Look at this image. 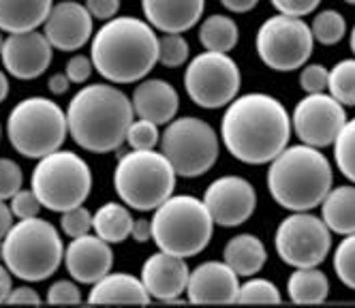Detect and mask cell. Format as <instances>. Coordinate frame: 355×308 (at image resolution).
Segmentation results:
<instances>
[{"instance_id": "obj_1", "label": "cell", "mask_w": 355, "mask_h": 308, "mask_svg": "<svg viewBox=\"0 0 355 308\" xmlns=\"http://www.w3.org/2000/svg\"><path fill=\"white\" fill-rule=\"evenodd\" d=\"M291 137V118L281 101L248 92L227 105L220 120V139L234 159L263 165L281 154Z\"/></svg>"}, {"instance_id": "obj_2", "label": "cell", "mask_w": 355, "mask_h": 308, "mask_svg": "<svg viewBox=\"0 0 355 308\" xmlns=\"http://www.w3.org/2000/svg\"><path fill=\"white\" fill-rule=\"evenodd\" d=\"M90 60L110 84H137L159 62V35L133 15H116L92 35Z\"/></svg>"}, {"instance_id": "obj_3", "label": "cell", "mask_w": 355, "mask_h": 308, "mask_svg": "<svg viewBox=\"0 0 355 308\" xmlns=\"http://www.w3.org/2000/svg\"><path fill=\"white\" fill-rule=\"evenodd\" d=\"M135 120L133 103L120 88L90 84L75 92L67 108L69 133L80 148L107 154L126 142V131Z\"/></svg>"}, {"instance_id": "obj_4", "label": "cell", "mask_w": 355, "mask_h": 308, "mask_svg": "<svg viewBox=\"0 0 355 308\" xmlns=\"http://www.w3.org/2000/svg\"><path fill=\"white\" fill-rule=\"evenodd\" d=\"M332 185V163L315 146H287L276 159L270 161L268 191L272 199L285 210H315L317 205H321Z\"/></svg>"}, {"instance_id": "obj_5", "label": "cell", "mask_w": 355, "mask_h": 308, "mask_svg": "<svg viewBox=\"0 0 355 308\" xmlns=\"http://www.w3.org/2000/svg\"><path fill=\"white\" fill-rule=\"evenodd\" d=\"M64 262V244L54 223L19 219L3 238V264L15 278L41 282L58 272Z\"/></svg>"}, {"instance_id": "obj_6", "label": "cell", "mask_w": 355, "mask_h": 308, "mask_svg": "<svg viewBox=\"0 0 355 308\" xmlns=\"http://www.w3.org/2000/svg\"><path fill=\"white\" fill-rule=\"evenodd\" d=\"M214 219L204 199L193 195L167 197L152 216V242L175 257H195L214 234Z\"/></svg>"}, {"instance_id": "obj_7", "label": "cell", "mask_w": 355, "mask_h": 308, "mask_svg": "<svg viewBox=\"0 0 355 308\" xmlns=\"http://www.w3.org/2000/svg\"><path fill=\"white\" fill-rule=\"evenodd\" d=\"M175 169L163 152L131 150L120 154L114 171V189L122 203L139 212H155L173 195Z\"/></svg>"}, {"instance_id": "obj_8", "label": "cell", "mask_w": 355, "mask_h": 308, "mask_svg": "<svg viewBox=\"0 0 355 308\" xmlns=\"http://www.w3.org/2000/svg\"><path fill=\"white\" fill-rule=\"evenodd\" d=\"M69 133L67 112L45 96L19 101L7 118V135L15 152L26 159H43L58 150Z\"/></svg>"}, {"instance_id": "obj_9", "label": "cell", "mask_w": 355, "mask_h": 308, "mask_svg": "<svg viewBox=\"0 0 355 308\" xmlns=\"http://www.w3.org/2000/svg\"><path fill=\"white\" fill-rule=\"evenodd\" d=\"M31 189L37 193L43 208L64 212L75 205H84L92 191V171L88 163L71 150H54L39 159Z\"/></svg>"}, {"instance_id": "obj_10", "label": "cell", "mask_w": 355, "mask_h": 308, "mask_svg": "<svg viewBox=\"0 0 355 308\" xmlns=\"http://www.w3.org/2000/svg\"><path fill=\"white\" fill-rule=\"evenodd\" d=\"M161 152L180 178H199L208 173L220 152L218 135L201 118H173L161 135Z\"/></svg>"}, {"instance_id": "obj_11", "label": "cell", "mask_w": 355, "mask_h": 308, "mask_svg": "<svg viewBox=\"0 0 355 308\" xmlns=\"http://www.w3.org/2000/svg\"><path fill=\"white\" fill-rule=\"evenodd\" d=\"M255 47L257 56L268 69L289 73L309 62L315 47V37L311 26L302 17L278 13L259 26Z\"/></svg>"}, {"instance_id": "obj_12", "label": "cell", "mask_w": 355, "mask_h": 308, "mask_svg": "<svg viewBox=\"0 0 355 308\" xmlns=\"http://www.w3.org/2000/svg\"><path fill=\"white\" fill-rule=\"evenodd\" d=\"M240 69L230 54L201 51L189 60L184 71V88L195 105L204 110L227 108L240 92Z\"/></svg>"}, {"instance_id": "obj_13", "label": "cell", "mask_w": 355, "mask_h": 308, "mask_svg": "<svg viewBox=\"0 0 355 308\" xmlns=\"http://www.w3.org/2000/svg\"><path fill=\"white\" fill-rule=\"evenodd\" d=\"M274 248L291 268H317L332 248V231L311 210L293 212L278 225Z\"/></svg>"}, {"instance_id": "obj_14", "label": "cell", "mask_w": 355, "mask_h": 308, "mask_svg": "<svg viewBox=\"0 0 355 308\" xmlns=\"http://www.w3.org/2000/svg\"><path fill=\"white\" fill-rule=\"evenodd\" d=\"M345 122V105H340L332 94L325 92L306 94L295 105L291 116V128L300 137V142L315 146L319 150L336 142Z\"/></svg>"}, {"instance_id": "obj_15", "label": "cell", "mask_w": 355, "mask_h": 308, "mask_svg": "<svg viewBox=\"0 0 355 308\" xmlns=\"http://www.w3.org/2000/svg\"><path fill=\"white\" fill-rule=\"evenodd\" d=\"M204 203L220 227H240L257 208V193L242 176H223L204 193Z\"/></svg>"}, {"instance_id": "obj_16", "label": "cell", "mask_w": 355, "mask_h": 308, "mask_svg": "<svg viewBox=\"0 0 355 308\" xmlns=\"http://www.w3.org/2000/svg\"><path fill=\"white\" fill-rule=\"evenodd\" d=\"M54 47L39 31L13 33L5 37L0 58L9 75L17 80H37L52 65Z\"/></svg>"}, {"instance_id": "obj_17", "label": "cell", "mask_w": 355, "mask_h": 308, "mask_svg": "<svg viewBox=\"0 0 355 308\" xmlns=\"http://www.w3.org/2000/svg\"><path fill=\"white\" fill-rule=\"evenodd\" d=\"M92 19L94 17L86 5L64 0L49 11L47 19L43 22V35L58 51H78L92 39Z\"/></svg>"}, {"instance_id": "obj_18", "label": "cell", "mask_w": 355, "mask_h": 308, "mask_svg": "<svg viewBox=\"0 0 355 308\" xmlns=\"http://www.w3.org/2000/svg\"><path fill=\"white\" fill-rule=\"evenodd\" d=\"M64 266L71 278L82 285H94L105 274L112 272L114 250L112 244L98 238L96 234H86L73 238L64 248Z\"/></svg>"}, {"instance_id": "obj_19", "label": "cell", "mask_w": 355, "mask_h": 308, "mask_svg": "<svg viewBox=\"0 0 355 308\" xmlns=\"http://www.w3.org/2000/svg\"><path fill=\"white\" fill-rule=\"evenodd\" d=\"M189 266L184 257H175L165 250L150 255L141 266V280L152 300L159 302H180V296L187 293Z\"/></svg>"}, {"instance_id": "obj_20", "label": "cell", "mask_w": 355, "mask_h": 308, "mask_svg": "<svg viewBox=\"0 0 355 308\" xmlns=\"http://www.w3.org/2000/svg\"><path fill=\"white\" fill-rule=\"evenodd\" d=\"M240 276L225 262H206L191 270L187 300L193 304H232L238 300Z\"/></svg>"}, {"instance_id": "obj_21", "label": "cell", "mask_w": 355, "mask_h": 308, "mask_svg": "<svg viewBox=\"0 0 355 308\" xmlns=\"http://www.w3.org/2000/svg\"><path fill=\"white\" fill-rule=\"evenodd\" d=\"M141 9L155 31L184 35L204 15L206 0H141Z\"/></svg>"}, {"instance_id": "obj_22", "label": "cell", "mask_w": 355, "mask_h": 308, "mask_svg": "<svg viewBox=\"0 0 355 308\" xmlns=\"http://www.w3.org/2000/svg\"><path fill=\"white\" fill-rule=\"evenodd\" d=\"M133 112L137 118L155 124H169L180 110V94L165 80H141L137 82L133 96Z\"/></svg>"}, {"instance_id": "obj_23", "label": "cell", "mask_w": 355, "mask_h": 308, "mask_svg": "<svg viewBox=\"0 0 355 308\" xmlns=\"http://www.w3.org/2000/svg\"><path fill=\"white\" fill-rule=\"evenodd\" d=\"M150 300L144 280L126 272L105 274L88 293L90 304H148Z\"/></svg>"}, {"instance_id": "obj_24", "label": "cell", "mask_w": 355, "mask_h": 308, "mask_svg": "<svg viewBox=\"0 0 355 308\" xmlns=\"http://www.w3.org/2000/svg\"><path fill=\"white\" fill-rule=\"evenodd\" d=\"M52 7L54 0H0V31L7 35L37 31Z\"/></svg>"}, {"instance_id": "obj_25", "label": "cell", "mask_w": 355, "mask_h": 308, "mask_svg": "<svg viewBox=\"0 0 355 308\" xmlns=\"http://www.w3.org/2000/svg\"><path fill=\"white\" fill-rule=\"evenodd\" d=\"M223 262L238 276H255L268 262V250L263 242L252 234H240L232 238L223 248Z\"/></svg>"}, {"instance_id": "obj_26", "label": "cell", "mask_w": 355, "mask_h": 308, "mask_svg": "<svg viewBox=\"0 0 355 308\" xmlns=\"http://www.w3.org/2000/svg\"><path fill=\"white\" fill-rule=\"evenodd\" d=\"M321 219L332 234H355V187L329 189L321 201Z\"/></svg>"}, {"instance_id": "obj_27", "label": "cell", "mask_w": 355, "mask_h": 308, "mask_svg": "<svg viewBox=\"0 0 355 308\" xmlns=\"http://www.w3.org/2000/svg\"><path fill=\"white\" fill-rule=\"evenodd\" d=\"M133 216L126 208V203H103L92 214V231L110 244H120L126 238H131Z\"/></svg>"}, {"instance_id": "obj_28", "label": "cell", "mask_w": 355, "mask_h": 308, "mask_svg": "<svg viewBox=\"0 0 355 308\" xmlns=\"http://www.w3.org/2000/svg\"><path fill=\"white\" fill-rule=\"evenodd\" d=\"M287 293L295 304H321L329 296V280L317 268H295L287 280Z\"/></svg>"}, {"instance_id": "obj_29", "label": "cell", "mask_w": 355, "mask_h": 308, "mask_svg": "<svg viewBox=\"0 0 355 308\" xmlns=\"http://www.w3.org/2000/svg\"><path fill=\"white\" fill-rule=\"evenodd\" d=\"M238 24L227 15H210L199 26V43L208 51H232L238 45Z\"/></svg>"}, {"instance_id": "obj_30", "label": "cell", "mask_w": 355, "mask_h": 308, "mask_svg": "<svg viewBox=\"0 0 355 308\" xmlns=\"http://www.w3.org/2000/svg\"><path fill=\"white\" fill-rule=\"evenodd\" d=\"M327 92L332 94L340 105L355 108V58L340 60L329 69Z\"/></svg>"}, {"instance_id": "obj_31", "label": "cell", "mask_w": 355, "mask_h": 308, "mask_svg": "<svg viewBox=\"0 0 355 308\" xmlns=\"http://www.w3.org/2000/svg\"><path fill=\"white\" fill-rule=\"evenodd\" d=\"M311 31H313V37L317 43L336 45L347 35V19L343 17V13L334 11V9H327V11H321L315 15Z\"/></svg>"}, {"instance_id": "obj_32", "label": "cell", "mask_w": 355, "mask_h": 308, "mask_svg": "<svg viewBox=\"0 0 355 308\" xmlns=\"http://www.w3.org/2000/svg\"><path fill=\"white\" fill-rule=\"evenodd\" d=\"M334 161L340 173L355 185V118L345 122L334 142Z\"/></svg>"}, {"instance_id": "obj_33", "label": "cell", "mask_w": 355, "mask_h": 308, "mask_svg": "<svg viewBox=\"0 0 355 308\" xmlns=\"http://www.w3.org/2000/svg\"><path fill=\"white\" fill-rule=\"evenodd\" d=\"M189 41L178 33H163L159 37V62L165 69H178L189 60Z\"/></svg>"}, {"instance_id": "obj_34", "label": "cell", "mask_w": 355, "mask_h": 308, "mask_svg": "<svg viewBox=\"0 0 355 308\" xmlns=\"http://www.w3.org/2000/svg\"><path fill=\"white\" fill-rule=\"evenodd\" d=\"M281 298V291L268 278H250L244 285H240L238 291V300L242 304H278Z\"/></svg>"}, {"instance_id": "obj_35", "label": "cell", "mask_w": 355, "mask_h": 308, "mask_svg": "<svg viewBox=\"0 0 355 308\" xmlns=\"http://www.w3.org/2000/svg\"><path fill=\"white\" fill-rule=\"evenodd\" d=\"M334 272L345 287L355 291V234L345 236V240L336 246Z\"/></svg>"}, {"instance_id": "obj_36", "label": "cell", "mask_w": 355, "mask_h": 308, "mask_svg": "<svg viewBox=\"0 0 355 308\" xmlns=\"http://www.w3.org/2000/svg\"><path fill=\"white\" fill-rule=\"evenodd\" d=\"M159 142H161L159 124L144 118L133 120L129 131H126V144L131 146V150H155Z\"/></svg>"}, {"instance_id": "obj_37", "label": "cell", "mask_w": 355, "mask_h": 308, "mask_svg": "<svg viewBox=\"0 0 355 308\" xmlns=\"http://www.w3.org/2000/svg\"><path fill=\"white\" fill-rule=\"evenodd\" d=\"M60 229L67 238H80L86 236L92 231V214L84 205H75V208H69L64 212H60Z\"/></svg>"}, {"instance_id": "obj_38", "label": "cell", "mask_w": 355, "mask_h": 308, "mask_svg": "<svg viewBox=\"0 0 355 308\" xmlns=\"http://www.w3.org/2000/svg\"><path fill=\"white\" fill-rule=\"evenodd\" d=\"M21 182H24L21 167L11 159L0 157V199L3 201L11 199L21 189Z\"/></svg>"}, {"instance_id": "obj_39", "label": "cell", "mask_w": 355, "mask_h": 308, "mask_svg": "<svg viewBox=\"0 0 355 308\" xmlns=\"http://www.w3.org/2000/svg\"><path fill=\"white\" fill-rule=\"evenodd\" d=\"M327 77H329V69H325L323 65H304L302 73H300V86L306 94H317V92H325L327 90Z\"/></svg>"}, {"instance_id": "obj_40", "label": "cell", "mask_w": 355, "mask_h": 308, "mask_svg": "<svg viewBox=\"0 0 355 308\" xmlns=\"http://www.w3.org/2000/svg\"><path fill=\"white\" fill-rule=\"evenodd\" d=\"M41 201L37 197V193L33 189H19L13 197H11V212L15 219H33L39 216L41 212Z\"/></svg>"}, {"instance_id": "obj_41", "label": "cell", "mask_w": 355, "mask_h": 308, "mask_svg": "<svg viewBox=\"0 0 355 308\" xmlns=\"http://www.w3.org/2000/svg\"><path fill=\"white\" fill-rule=\"evenodd\" d=\"M47 302L49 304H80L82 291L73 280H58L47 289Z\"/></svg>"}, {"instance_id": "obj_42", "label": "cell", "mask_w": 355, "mask_h": 308, "mask_svg": "<svg viewBox=\"0 0 355 308\" xmlns=\"http://www.w3.org/2000/svg\"><path fill=\"white\" fill-rule=\"evenodd\" d=\"M92 69H94V65H92L90 56L75 54V56L69 58L64 73L71 80V84H86L90 80V75H92Z\"/></svg>"}, {"instance_id": "obj_43", "label": "cell", "mask_w": 355, "mask_h": 308, "mask_svg": "<svg viewBox=\"0 0 355 308\" xmlns=\"http://www.w3.org/2000/svg\"><path fill=\"white\" fill-rule=\"evenodd\" d=\"M321 0H272V7L283 13V15H293V17H306L315 13Z\"/></svg>"}, {"instance_id": "obj_44", "label": "cell", "mask_w": 355, "mask_h": 308, "mask_svg": "<svg viewBox=\"0 0 355 308\" xmlns=\"http://www.w3.org/2000/svg\"><path fill=\"white\" fill-rule=\"evenodd\" d=\"M86 9L94 19L107 22L118 15L120 11V0H86Z\"/></svg>"}, {"instance_id": "obj_45", "label": "cell", "mask_w": 355, "mask_h": 308, "mask_svg": "<svg viewBox=\"0 0 355 308\" xmlns=\"http://www.w3.org/2000/svg\"><path fill=\"white\" fill-rule=\"evenodd\" d=\"M7 302L9 304H41V296L33 287H17V289H11Z\"/></svg>"}, {"instance_id": "obj_46", "label": "cell", "mask_w": 355, "mask_h": 308, "mask_svg": "<svg viewBox=\"0 0 355 308\" xmlns=\"http://www.w3.org/2000/svg\"><path fill=\"white\" fill-rule=\"evenodd\" d=\"M131 238L139 244L152 240V221L146 219H137L133 221V229H131Z\"/></svg>"}, {"instance_id": "obj_47", "label": "cell", "mask_w": 355, "mask_h": 308, "mask_svg": "<svg viewBox=\"0 0 355 308\" xmlns=\"http://www.w3.org/2000/svg\"><path fill=\"white\" fill-rule=\"evenodd\" d=\"M13 212H11V205H7V201L0 199V242L7 236V231L13 227Z\"/></svg>"}, {"instance_id": "obj_48", "label": "cell", "mask_w": 355, "mask_h": 308, "mask_svg": "<svg viewBox=\"0 0 355 308\" xmlns=\"http://www.w3.org/2000/svg\"><path fill=\"white\" fill-rule=\"evenodd\" d=\"M257 3L259 0H220V5L232 13H248L257 7Z\"/></svg>"}, {"instance_id": "obj_49", "label": "cell", "mask_w": 355, "mask_h": 308, "mask_svg": "<svg viewBox=\"0 0 355 308\" xmlns=\"http://www.w3.org/2000/svg\"><path fill=\"white\" fill-rule=\"evenodd\" d=\"M71 86V80L67 77V73H56L49 77V82H47V88L52 94H64Z\"/></svg>"}, {"instance_id": "obj_50", "label": "cell", "mask_w": 355, "mask_h": 308, "mask_svg": "<svg viewBox=\"0 0 355 308\" xmlns=\"http://www.w3.org/2000/svg\"><path fill=\"white\" fill-rule=\"evenodd\" d=\"M11 289H13L11 287V272H9V268L3 262H0V304L7 302Z\"/></svg>"}, {"instance_id": "obj_51", "label": "cell", "mask_w": 355, "mask_h": 308, "mask_svg": "<svg viewBox=\"0 0 355 308\" xmlns=\"http://www.w3.org/2000/svg\"><path fill=\"white\" fill-rule=\"evenodd\" d=\"M7 96H9V77L3 69H0V103H3Z\"/></svg>"}, {"instance_id": "obj_52", "label": "cell", "mask_w": 355, "mask_h": 308, "mask_svg": "<svg viewBox=\"0 0 355 308\" xmlns=\"http://www.w3.org/2000/svg\"><path fill=\"white\" fill-rule=\"evenodd\" d=\"M349 45H351V51L355 54V26H353V31H351V37H349Z\"/></svg>"}, {"instance_id": "obj_53", "label": "cell", "mask_w": 355, "mask_h": 308, "mask_svg": "<svg viewBox=\"0 0 355 308\" xmlns=\"http://www.w3.org/2000/svg\"><path fill=\"white\" fill-rule=\"evenodd\" d=\"M3 45H5V31H0V51H3Z\"/></svg>"}, {"instance_id": "obj_54", "label": "cell", "mask_w": 355, "mask_h": 308, "mask_svg": "<svg viewBox=\"0 0 355 308\" xmlns=\"http://www.w3.org/2000/svg\"><path fill=\"white\" fill-rule=\"evenodd\" d=\"M0 262H3V242H0Z\"/></svg>"}, {"instance_id": "obj_55", "label": "cell", "mask_w": 355, "mask_h": 308, "mask_svg": "<svg viewBox=\"0 0 355 308\" xmlns=\"http://www.w3.org/2000/svg\"><path fill=\"white\" fill-rule=\"evenodd\" d=\"M345 3H347V5H355V0H345Z\"/></svg>"}, {"instance_id": "obj_56", "label": "cell", "mask_w": 355, "mask_h": 308, "mask_svg": "<svg viewBox=\"0 0 355 308\" xmlns=\"http://www.w3.org/2000/svg\"><path fill=\"white\" fill-rule=\"evenodd\" d=\"M0 133H3V128H0Z\"/></svg>"}]
</instances>
